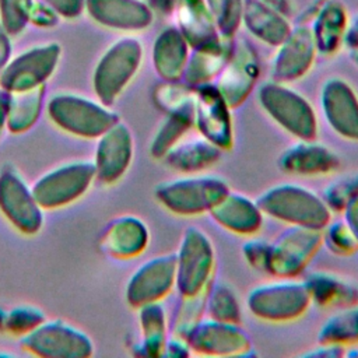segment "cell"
I'll return each mask as SVG.
<instances>
[{"instance_id": "7402d4cb", "label": "cell", "mask_w": 358, "mask_h": 358, "mask_svg": "<svg viewBox=\"0 0 358 358\" xmlns=\"http://www.w3.org/2000/svg\"><path fill=\"white\" fill-rule=\"evenodd\" d=\"M210 213L220 225L241 235L255 234L262 225V211L257 203L238 193L228 192Z\"/></svg>"}, {"instance_id": "b9f144b4", "label": "cell", "mask_w": 358, "mask_h": 358, "mask_svg": "<svg viewBox=\"0 0 358 358\" xmlns=\"http://www.w3.org/2000/svg\"><path fill=\"white\" fill-rule=\"evenodd\" d=\"M344 211H345V222L358 241V196H355L348 201V204L344 207Z\"/></svg>"}, {"instance_id": "9c48e42d", "label": "cell", "mask_w": 358, "mask_h": 358, "mask_svg": "<svg viewBox=\"0 0 358 358\" xmlns=\"http://www.w3.org/2000/svg\"><path fill=\"white\" fill-rule=\"evenodd\" d=\"M0 211L14 228L28 235L36 234L43 224V208L32 186L11 165L0 171Z\"/></svg>"}, {"instance_id": "74e56055", "label": "cell", "mask_w": 358, "mask_h": 358, "mask_svg": "<svg viewBox=\"0 0 358 358\" xmlns=\"http://www.w3.org/2000/svg\"><path fill=\"white\" fill-rule=\"evenodd\" d=\"M329 245V249L337 253H350L358 248V241L347 222H334L327 228V232L322 238Z\"/></svg>"}, {"instance_id": "8fae6325", "label": "cell", "mask_w": 358, "mask_h": 358, "mask_svg": "<svg viewBox=\"0 0 358 358\" xmlns=\"http://www.w3.org/2000/svg\"><path fill=\"white\" fill-rule=\"evenodd\" d=\"M60 57L57 43L34 46L11 59L0 74V88L7 92L24 91L43 83L53 73Z\"/></svg>"}, {"instance_id": "83f0119b", "label": "cell", "mask_w": 358, "mask_h": 358, "mask_svg": "<svg viewBox=\"0 0 358 358\" xmlns=\"http://www.w3.org/2000/svg\"><path fill=\"white\" fill-rule=\"evenodd\" d=\"M193 124V103L168 112L166 119L161 123L151 141V154L155 158H164V155L182 140L183 134L187 133Z\"/></svg>"}, {"instance_id": "30bf717a", "label": "cell", "mask_w": 358, "mask_h": 358, "mask_svg": "<svg viewBox=\"0 0 358 358\" xmlns=\"http://www.w3.org/2000/svg\"><path fill=\"white\" fill-rule=\"evenodd\" d=\"M214 270V250L208 238L199 229H187L176 255L175 285L183 296L207 289Z\"/></svg>"}, {"instance_id": "cb8c5ba5", "label": "cell", "mask_w": 358, "mask_h": 358, "mask_svg": "<svg viewBox=\"0 0 358 358\" xmlns=\"http://www.w3.org/2000/svg\"><path fill=\"white\" fill-rule=\"evenodd\" d=\"M221 148L207 138L197 137L178 141L165 155L166 164L183 173H197L220 159Z\"/></svg>"}, {"instance_id": "603a6c76", "label": "cell", "mask_w": 358, "mask_h": 358, "mask_svg": "<svg viewBox=\"0 0 358 358\" xmlns=\"http://www.w3.org/2000/svg\"><path fill=\"white\" fill-rule=\"evenodd\" d=\"M281 45L274 74L281 81L295 80L309 69L313 60L315 39L308 31L301 29L294 35H288Z\"/></svg>"}, {"instance_id": "4dcf8cb0", "label": "cell", "mask_w": 358, "mask_h": 358, "mask_svg": "<svg viewBox=\"0 0 358 358\" xmlns=\"http://www.w3.org/2000/svg\"><path fill=\"white\" fill-rule=\"evenodd\" d=\"M246 24L257 38L271 45L282 43L289 35V28L285 21L271 10L257 4H249L246 10Z\"/></svg>"}, {"instance_id": "836d02e7", "label": "cell", "mask_w": 358, "mask_h": 358, "mask_svg": "<svg viewBox=\"0 0 358 358\" xmlns=\"http://www.w3.org/2000/svg\"><path fill=\"white\" fill-rule=\"evenodd\" d=\"M46 320L45 312L32 305H20L6 310L3 331L24 336Z\"/></svg>"}, {"instance_id": "7bdbcfd3", "label": "cell", "mask_w": 358, "mask_h": 358, "mask_svg": "<svg viewBox=\"0 0 358 358\" xmlns=\"http://www.w3.org/2000/svg\"><path fill=\"white\" fill-rule=\"evenodd\" d=\"M10 52H11V46H10L8 36L6 32L0 31V74H1L3 69L6 67V64L8 63Z\"/></svg>"}, {"instance_id": "f1b7e54d", "label": "cell", "mask_w": 358, "mask_h": 358, "mask_svg": "<svg viewBox=\"0 0 358 358\" xmlns=\"http://www.w3.org/2000/svg\"><path fill=\"white\" fill-rule=\"evenodd\" d=\"M140 329H141V350L145 355L164 354L166 317L164 306L159 301L145 303L138 308Z\"/></svg>"}, {"instance_id": "4316f807", "label": "cell", "mask_w": 358, "mask_h": 358, "mask_svg": "<svg viewBox=\"0 0 358 358\" xmlns=\"http://www.w3.org/2000/svg\"><path fill=\"white\" fill-rule=\"evenodd\" d=\"M310 301L320 305H357L358 289L327 273H313L303 281Z\"/></svg>"}, {"instance_id": "9a60e30c", "label": "cell", "mask_w": 358, "mask_h": 358, "mask_svg": "<svg viewBox=\"0 0 358 358\" xmlns=\"http://www.w3.org/2000/svg\"><path fill=\"white\" fill-rule=\"evenodd\" d=\"M133 158V136L123 122H116L99 137L95 148V179L102 183L119 180Z\"/></svg>"}, {"instance_id": "ac0fdd59", "label": "cell", "mask_w": 358, "mask_h": 358, "mask_svg": "<svg viewBox=\"0 0 358 358\" xmlns=\"http://www.w3.org/2000/svg\"><path fill=\"white\" fill-rule=\"evenodd\" d=\"M148 243L145 224L133 215H122L112 220L103 229L99 248L116 259H130L140 255Z\"/></svg>"}, {"instance_id": "ffe728a7", "label": "cell", "mask_w": 358, "mask_h": 358, "mask_svg": "<svg viewBox=\"0 0 358 358\" xmlns=\"http://www.w3.org/2000/svg\"><path fill=\"white\" fill-rule=\"evenodd\" d=\"M280 166L284 172L294 175H319L337 169L338 158L323 144L301 140L282 152Z\"/></svg>"}, {"instance_id": "4fadbf2b", "label": "cell", "mask_w": 358, "mask_h": 358, "mask_svg": "<svg viewBox=\"0 0 358 358\" xmlns=\"http://www.w3.org/2000/svg\"><path fill=\"white\" fill-rule=\"evenodd\" d=\"M176 256H155L131 274L126 285V299L131 306L161 301L175 287Z\"/></svg>"}, {"instance_id": "d6986e66", "label": "cell", "mask_w": 358, "mask_h": 358, "mask_svg": "<svg viewBox=\"0 0 358 358\" xmlns=\"http://www.w3.org/2000/svg\"><path fill=\"white\" fill-rule=\"evenodd\" d=\"M257 77L255 55L248 46H238L231 62L222 71L217 90L229 106L239 105L253 87Z\"/></svg>"}, {"instance_id": "ab89813d", "label": "cell", "mask_w": 358, "mask_h": 358, "mask_svg": "<svg viewBox=\"0 0 358 358\" xmlns=\"http://www.w3.org/2000/svg\"><path fill=\"white\" fill-rule=\"evenodd\" d=\"M268 243L262 241H250L245 245V256L249 263L256 267L257 270L266 271L267 268V259H268Z\"/></svg>"}, {"instance_id": "60d3db41", "label": "cell", "mask_w": 358, "mask_h": 358, "mask_svg": "<svg viewBox=\"0 0 358 358\" xmlns=\"http://www.w3.org/2000/svg\"><path fill=\"white\" fill-rule=\"evenodd\" d=\"M53 10L64 17H76L81 13L84 0H45Z\"/></svg>"}, {"instance_id": "8992f818", "label": "cell", "mask_w": 358, "mask_h": 358, "mask_svg": "<svg viewBox=\"0 0 358 358\" xmlns=\"http://www.w3.org/2000/svg\"><path fill=\"white\" fill-rule=\"evenodd\" d=\"M21 347L32 355L45 358H87L94 352L91 338L63 320H45L24 334Z\"/></svg>"}, {"instance_id": "8d00e7d4", "label": "cell", "mask_w": 358, "mask_h": 358, "mask_svg": "<svg viewBox=\"0 0 358 358\" xmlns=\"http://www.w3.org/2000/svg\"><path fill=\"white\" fill-rule=\"evenodd\" d=\"M358 196V176L344 178L333 182L324 189L323 200L330 210H344L351 199Z\"/></svg>"}, {"instance_id": "d4e9b609", "label": "cell", "mask_w": 358, "mask_h": 358, "mask_svg": "<svg viewBox=\"0 0 358 358\" xmlns=\"http://www.w3.org/2000/svg\"><path fill=\"white\" fill-rule=\"evenodd\" d=\"M45 87L38 85L24 91L8 92V109L6 127L11 133H22L31 129L43 106Z\"/></svg>"}, {"instance_id": "44dd1931", "label": "cell", "mask_w": 358, "mask_h": 358, "mask_svg": "<svg viewBox=\"0 0 358 358\" xmlns=\"http://www.w3.org/2000/svg\"><path fill=\"white\" fill-rule=\"evenodd\" d=\"M90 14L99 22L117 29H141L151 21L150 10L137 0H87Z\"/></svg>"}, {"instance_id": "d590c367", "label": "cell", "mask_w": 358, "mask_h": 358, "mask_svg": "<svg viewBox=\"0 0 358 358\" xmlns=\"http://www.w3.org/2000/svg\"><path fill=\"white\" fill-rule=\"evenodd\" d=\"M32 11L31 0H0V13L4 31L18 34L28 22Z\"/></svg>"}, {"instance_id": "ee69618b", "label": "cell", "mask_w": 358, "mask_h": 358, "mask_svg": "<svg viewBox=\"0 0 358 358\" xmlns=\"http://www.w3.org/2000/svg\"><path fill=\"white\" fill-rule=\"evenodd\" d=\"M7 109H8V92L0 88V136L7 124Z\"/></svg>"}, {"instance_id": "2e32d148", "label": "cell", "mask_w": 358, "mask_h": 358, "mask_svg": "<svg viewBox=\"0 0 358 358\" xmlns=\"http://www.w3.org/2000/svg\"><path fill=\"white\" fill-rule=\"evenodd\" d=\"M186 343L203 354H243L249 348L248 334L238 323L215 319L199 320L186 337Z\"/></svg>"}, {"instance_id": "ba28073f", "label": "cell", "mask_w": 358, "mask_h": 358, "mask_svg": "<svg viewBox=\"0 0 358 358\" xmlns=\"http://www.w3.org/2000/svg\"><path fill=\"white\" fill-rule=\"evenodd\" d=\"M259 96L264 110L284 130L299 140H313L316 137L315 110L299 94L278 84H267L262 88Z\"/></svg>"}, {"instance_id": "7c38bea8", "label": "cell", "mask_w": 358, "mask_h": 358, "mask_svg": "<svg viewBox=\"0 0 358 358\" xmlns=\"http://www.w3.org/2000/svg\"><path fill=\"white\" fill-rule=\"evenodd\" d=\"M322 243L319 229L292 225L268 246L266 271L289 278L298 274Z\"/></svg>"}, {"instance_id": "277c9868", "label": "cell", "mask_w": 358, "mask_h": 358, "mask_svg": "<svg viewBox=\"0 0 358 358\" xmlns=\"http://www.w3.org/2000/svg\"><path fill=\"white\" fill-rule=\"evenodd\" d=\"M94 179L95 166L92 161H70L41 175L32 185V192L43 210L59 208L80 199Z\"/></svg>"}, {"instance_id": "484cf974", "label": "cell", "mask_w": 358, "mask_h": 358, "mask_svg": "<svg viewBox=\"0 0 358 358\" xmlns=\"http://www.w3.org/2000/svg\"><path fill=\"white\" fill-rule=\"evenodd\" d=\"M186 45L185 36L175 29H168L158 36L154 46V64L161 77L175 80L183 74L187 59Z\"/></svg>"}, {"instance_id": "3957f363", "label": "cell", "mask_w": 358, "mask_h": 358, "mask_svg": "<svg viewBox=\"0 0 358 358\" xmlns=\"http://www.w3.org/2000/svg\"><path fill=\"white\" fill-rule=\"evenodd\" d=\"M227 183L215 176L193 175L161 183L155 196L168 210L180 215L210 211L227 193Z\"/></svg>"}, {"instance_id": "5b68a950", "label": "cell", "mask_w": 358, "mask_h": 358, "mask_svg": "<svg viewBox=\"0 0 358 358\" xmlns=\"http://www.w3.org/2000/svg\"><path fill=\"white\" fill-rule=\"evenodd\" d=\"M143 49L138 41L123 38L99 59L94 71V91L105 105H112L140 67Z\"/></svg>"}, {"instance_id": "52a82bcc", "label": "cell", "mask_w": 358, "mask_h": 358, "mask_svg": "<svg viewBox=\"0 0 358 358\" xmlns=\"http://www.w3.org/2000/svg\"><path fill=\"white\" fill-rule=\"evenodd\" d=\"M309 302L310 296L305 282L289 278L259 285L248 296V306L253 315L271 322L291 320L301 316Z\"/></svg>"}, {"instance_id": "7a4b0ae2", "label": "cell", "mask_w": 358, "mask_h": 358, "mask_svg": "<svg viewBox=\"0 0 358 358\" xmlns=\"http://www.w3.org/2000/svg\"><path fill=\"white\" fill-rule=\"evenodd\" d=\"M46 110L57 127L84 138H98L119 122V116L108 105L77 94L53 95L48 101Z\"/></svg>"}, {"instance_id": "f546056e", "label": "cell", "mask_w": 358, "mask_h": 358, "mask_svg": "<svg viewBox=\"0 0 358 358\" xmlns=\"http://www.w3.org/2000/svg\"><path fill=\"white\" fill-rule=\"evenodd\" d=\"M227 55L228 50L220 43V41L199 48L190 63L185 66L183 76L190 84H204L220 70Z\"/></svg>"}, {"instance_id": "f6af8a7d", "label": "cell", "mask_w": 358, "mask_h": 358, "mask_svg": "<svg viewBox=\"0 0 358 358\" xmlns=\"http://www.w3.org/2000/svg\"><path fill=\"white\" fill-rule=\"evenodd\" d=\"M4 316H6V310L0 308V330H3V324H4Z\"/></svg>"}, {"instance_id": "6da1fadb", "label": "cell", "mask_w": 358, "mask_h": 358, "mask_svg": "<svg viewBox=\"0 0 358 358\" xmlns=\"http://www.w3.org/2000/svg\"><path fill=\"white\" fill-rule=\"evenodd\" d=\"M262 213L289 225L322 229L330 221V208L310 189L298 185H278L257 199Z\"/></svg>"}, {"instance_id": "1f68e13d", "label": "cell", "mask_w": 358, "mask_h": 358, "mask_svg": "<svg viewBox=\"0 0 358 358\" xmlns=\"http://www.w3.org/2000/svg\"><path fill=\"white\" fill-rule=\"evenodd\" d=\"M320 341L327 344H355L358 343V306L336 313L329 317L320 330Z\"/></svg>"}, {"instance_id": "f35d334b", "label": "cell", "mask_w": 358, "mask_h": 358, "mask_svg": "<svg viewBox=\"0 0 358 358\" xmlns=\"http://www.w3.org/2000/svg\"><path fill=\"white\" fill-rule=\"evenodd\" d=\"M213 14L215 15L217 24L222 29L224 35L231 34L238 25L241 17V1L239 0H210Z\"/></svg>"}, {"instance_id": "e575fe53", "label": "cell", "mask_w": 358, "mask_h": 358, "mask_svg": "<svg viewBox=\"0 0 358 358\" xmlns=\"http://www.w3.org/2000/svg\"><path fill=\"white\" fill-rule=\"evenodd\" d=\"M343 27H344L343 13L340 10H334L333 7H330V10H327L322 15L317 24L316 36L313 38L317 49H320L322 52H333L341 41Z\"/></svg>"}, {"instance_id": "d6a6232c", "label": "cell", "mask_w": 358, "mask_h": 358, "mask_svg": "<svg viewBox=\"0 0 358 358\" xmlns=\"http://www.w3.org/2000/svg\"><path fill=\"white\" fill-rule=\"evenodd\" d=\"M211 319L238 323L239 306L234 292L224 284H217L206 292V308Z\"/></svg>"}, {"instance_id": "e0dca14e", "label": "cell", "mask_w": 358, "mask_h": 358, "mask_svg": "<svg viewBox=\"0 0 358 358\" xmlns=\"http://www.w3.org/2000/svg\"><path fill=\"white\" fill-rule=\"evenodd\" d=\"M322 106L329 124L340 136L358 141V98L344 81L331 80L324 85Z\"/></svg>"}, {"instance_id": "5bb4252c", "label": "cell", "mask_w": 358, "mask_h": 358, "mask_svg": "<svg viewBox=\"0 0 358 358\" xmlns=\"http://www.w3.org/2000/svg\"><path fill=\"white\" fill-rule=\"evenodd\" d=\"M193 120L200 136L220 147L232 144V123L229 105L211 85L201 84L193 96Z\"/></svg>"}]
</instances>
